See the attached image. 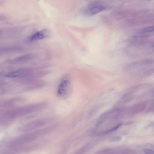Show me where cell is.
<instances>
[{
  "label": "cell",
  "mask_w": 154,
  "mask_h": 154,
  "mask_svg": "<svg viewBox=\"0 0 154 154\" xmlns=\"http://www.w3.org/2000/svg\"><path fill=\"white\" fill-rule=\"evenodd\" d=\"M71 79L69 75H66L61 79L58 85L57 95L60 97H66L70 94L71 88Z\"/></svg>",
  "instance_id": "1"
},
{
  "label": "cell",
  "mask_w": 154,
  "mask_h": 154,
  "mask_svg": "<svg viewBox=\"0 0 154 154\" xmlns=\"http://www.w3.org/2000/svg\"><path fill=\"white\" fill-rule=\"evenodd\" d=\"M122 125V124L121 123L118 124L116 126L105 131L103 133V134H107L113 131L116 130Z\"/></svg>",
  "instance_id": "6"
},
{
  "label": "cell",
  "mask_w": 154,
  "mask_h": 154,
  "mask_svg": "<svg viewBox=\"0 0 154 154\" xmlns=\"http://www.w3.org/2000/svg\"><path fill=\"white\" fill-rule=\"evenodd\" d=\"M105 9V8L101 6H97L92 7L86 12L88 15H92L96 14Z\"/></svg>",
  "instance_id": "4"
},
{
  "label": "cell",
  "mask_w": 154,
  "mask_h": 154,
  "mask_svg": "<svg viewBox=\"0 0 154 154\" xmlns=\"http://www.w3.org/2000/svg\"><path fill=\"white\" fill-rule=\"evenodd\" d=\"M143 152L145 154H154V151L151 149H145L143 150Z\"/></svg>",
  "instance_id": "8"
},
{
  "label": "cell",
  "mask_w": 154,
  "mask_h": 154,
  "mask_svg": "<svg viewBox=\"0 0 154 154\" xmlns=\"http://www.w3.org/2000/svg\"><path fill=\"white\" fill-rule=\"evenodd\" d=\"M4 18V17H3L2 16H0V20H2Z\"/></svg>",
  "instance_id": "9"
},
{
  "label": "cell",
  "mask_w": 154,
  "mask_h": 154,
  "mask_svg": "<svg viewBox=\"0 0 154 154\" xmlns=\"http://www.w3.org/2000/svg\"><path fill=\"white\" fill-rule=\"evenodd\" d=\"M48 35V32L45 30L37 32L32 34L29 38L30 41H33L43 39L47 37Z\"/></svg>",
  "instance_id": "3"
},
{
  "label": "cell",
  "mask_w": 154,
  "mask_h": 154,
  "mask_svg": "<svg viewBox=\"0 0 154 154\" xmlns=\"http://www.w3.org/2000/svg\"><path fill=\"white\" fill-rule=\"evenodd\" d=\"M32 71L28 69H22L9 73L5 75L8 77L14 78L27 75Z\"/></svg>",
  "instance_id": "2"
},
{
  "label": "cell",
  "mask_w": 154,
  "mask_h": 154,
  "mask_svg": "<svg viewBox=\"0 0 154 154\" xmlns=\"http://www.w3.org/2000/svg\"><path fill=\"white\" fill-rule=\"evenodd\" d=\"M122 138L121 136H117L114 137L109 140V141L110 142H113L116 141L120 140Z\"/></svg>",
  "instance_id": "7"
},
{
  "label": "cell",
  "mask_w": 154,
  "mask_h": 154,
  "mask_svg": "<svg viewBox=\"0 0 154 154\" xmlns=\"http://www.w3.org/2000/svg\"><path fill=\"white\" fill-rule=\"evenodd\" d=\"M154 30L153 26H150L146 27L142 29L140 32L141 34H145L152 32Z\"/></svg>",
  "instance_id": "5"
}]
</instances>
